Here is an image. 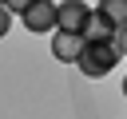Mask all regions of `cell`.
Instances as JSON below:
<instances>
[{"mask_svg":"<svg viewBox=\"0 0 127 119\" xmlns=\"http://www.w3.org/2000/svg\"><path fill=\"white\" fill-rule=\"evenodd\" d=\"M83 40H87V44H107V40H115V24H111L103 12H91L87 24H83Z\"/></svg>","mask_w":127,"mask_h":119,"instance_id":"5","label":"cell"},{"mask_svg":"<svg viewBox=\"0 0 127 119\" xmlns=\"http://www.w3.org/2000/svg\"><path fill=\"white\" fill-rule=\"evenodd\" d=\"M83 32H52V56L64 60V63H75L79 52H83Z\"/></svg>","mask_w":127,"mask_h":119,"instance_id":"4","label":"cell"},{"mask_svg":"<svg viewBox=\"0 0 127 119\" xmlns=\"http://www.w3.org/2000/svg\"><path fill=\"white\" fill-rule=\"evenodd\" d=\"M123 95H127V79H123Z\"/></svg>","mask_w":127,"mask_h":119,"instance_id":"10","label":"cell"},{"mask_svg":"<svg viewBox=\"0 0 127 119\" xmlns=\"http://www.w3.org/2000/svg\"><path fill=\"white\" fill-rule=\"evenodd\" d=\"M115 48L119 56H127V28H115Z\"/></svg>","mask_w":127,"mask_h":119,"instance_id":"9","label":"cell"},{"mask_svg":"<svg viewBox=\"0 0 127 119\" xmlns=\"http://www.w3.org/2000/svg\"><path fill=\"white\" fill-rule=\"evenodd\" d=\"M123 56H119V48H115V40H107V44H83V52H79V71L83 75H91V79H103V75H111V67L119 63Z\"/></svg>","mask_w":127,"mask_h":119,"instance_id":"1","label":"cell"},{"mask_svg":"<svg viewBox=\"0 0 127 119\" xmlns=\"http://www.w3.org/2000/svg\"><path fill=\"white\" fill-rule=\"evenodd\" d=\"M0 4H4V0H0Z\"/></svg>","mask_w":127,"mask_h":119,"instance_id":"11","label":"cell"},{"mask_svg":"<svg viewBox=\"0 0 127 119\" xmlns=\"http://www.w3.org/2000/svg\"><path fill=\"white\" fill-rule=\"evenodd\" d=\"M56 16H60V4H52V0H36L28 12H24V28L36 36V32H52L56 28Z\"/></svg>","mask_w":127,"mask_h":119,"instance_id":"2","label":"cell"},{"mask_svg":"<svg viewBox=\"0 0 127 119\" xmlns=\"http://www.w3.org/2000/svg\"><path fill=\"white\" fill-rule=\"evenodd\" d=\"M87 16H91V8L83 0H64L60 4V16H56V32H83Z\"/></svg>","mask_w":127,"mask_h":119,"instance_id":"3","label":"cell"},{"mask_svg":"<svg viewBox=\"0 0 127 119\" xmlns=\"http://www.w3.org/2000/svg\"><path fill=\"white\" fill-rule=\"evenodd\" d=\"M4 4H8V12H20V16H24V12H28L36 0H4Z\"/></svg>","mask_w":127,"mask_h":119,"instance_id":"8","label":"cell"},{"mask_svg":"<svg viewBox=\"0 0 127 119\" xmlns=\"http://www.w3.org/2000/svg\"><path fill=\"white\" fill-rule=\"evenodd\" d=\"M12 32V12H8V4H0V40Z\"/></svg>","mask_w":127,"mask_h":119,"instance_id":"7","label":"cell"},{"mask_svg":"<svg viewBox=\"0 0 127 119\" xmlns=\"http://www.w3.org/2000/svg\"><path fill=\"white\" fill-rule=\"evenodd\" d=\"M95 12H103L115 28H127V0H99Z\"/></svg>","mask_w":127,"mask_h":119,"instance_id":"6","label":"cell"}]
</instances>
